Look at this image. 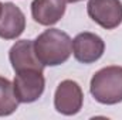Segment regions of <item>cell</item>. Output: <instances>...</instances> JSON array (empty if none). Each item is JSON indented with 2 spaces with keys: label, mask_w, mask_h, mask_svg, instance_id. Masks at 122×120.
<instances>
[{
  "label": "cell",
  "mask_w": 122,
  "mask_h": 120,
  "mask_svg": "<svg viewBox=\"0 0 122 120\" xmlns=\"http://www.w3.org/2000/svg\"><path fill=\"white\" fill-rule=\"evenodd\" d=\"M9 60L14 72H20L26 69H37V71L44 69V65L38 61L36 55L34 42L31 40L16 41L9 51Z\"/></svg>",
  "instance_id": "obj_8"
},
{
  "label": "cell",
  "mask_w": 122,
  "mask_h": 120,
  "mask_svg": "<svg viewBox=\"0 0 122 120\" xmlns=\"http://www.w3.org/2000/svg\"><path fill=\"white\" fill-rule=\"evenodd\" d=\"M13 88L20 103H33L38 100V97H41L46 88V79L43 71L26 69L16 72Z\"/></svg>",
  "instance_id": "obj_3"
},
{
  "label": "cell",
  "mask_w": 122,
  "mask_h": 120,
  "mask_svg": "<svg viewBox=\"0 0 122 120\" xmlns=\"http://www.w3.org/2000/svg\"><path fill=\"white\" fill-rule=\"evenodd\" d=\"M0 9H1V3H0Z\"/></svg>",
  "instance_id": "obj_12"
},
{
  "label": "cell",
  "mask_w": 122,
  "mask_h": 120,
  "mask_svg": "<svg viewBox=\"0 0 122 120\" xmlns=\"http://www.w3.org/2000/svg\"><path fill=\"white\" fill-rule=\"evenodd\" d=\"M19 103L13 83L7 78L0 76V116H10L14 113Z\"/></svg>",
  "instance_id": "obj_10"
},
{
  "label": "cell",
  "mask_w": 122,
  "mask_h": 120,
  "mask_svg": "<svg viewBox=\"0 0 122 120\" xmlns=\"http://www.w3.org/2000/svg\"><path fill=\"white\" fill-rule=\"evenodd\" d=\"M33 42L36 55L44 66H58L72 54V40L58 28L43 31Z\"/></svg>",
  "instance_id": "obj_1"
},
{
  "label": "cell",
  "mask_w": 122,
  "mask_h": 120,
  "mask_svg": "<svg viewBox=\"0 0 122 120\" xmlns=\"http://www.w3.org/2000/svg\"><path fill=\"white\" fill-rule=\"evenodd\" d=\"M94 99L102 105H117L122 102V66H105L94 74L90 83Z\"/></svg>",
  "instance_id": "obj_2"
},
{
  "label": "cell",
  "mask_w": 122,
  "mask_h": 120,
  "mask_svg": "<svg viewBox=\"0 0 122 120\" xmlns=\"http://www.w3.org/2000/svg\"><path fill=\"white\" fill-rule=\"evenodd\" d=\"M84 103V93L81 86L71 79H65L58 83L54 93V107L64 116L77 115Z\"/></svg>",
  "instance_id": "obj_4"
},
{
  "label": "cell",
  "mask_w": 122,
  "mask_h": 120,
  "mask_svg": "<svg viewBox=\"0 0 122 120\" xmlns=\"http://www.w3.org/2000/svg\"><path fill=\"white\" fill-rule=\"evenodd\" d=\"M105 51L104 40L94 32H80L72 40V54L75 60L82 64H92L98 61Z\"/></svg>",
  "instance_id": "obj_6"
},
{
  "label": "cell",
  "mask_w": 122,
  "mask_h": 120,
  "mask_svg": "<svg viewBox=\"0 0 122 120\" xmlns=\"http://www.w3.org/2000/svg\"><path fill=\"white\" fill-rule=\"evenodd\" d=\"M88 16L105 30H114L122 23L121 0H88Z\"/></svg>",
  "instance_id": "obj_5"
},
{
  "label": "cell",
  "mask_w": 122,
  "mask_h": 120,
  "mask_svg": "<svg viewBox=\"0 0 122 120\" xmlns=\"http://www.w3.org/2000/svg\"><path fill=\"white\" fill-rule=\"evenodd\" d=\"M78 1H82V0H65V3H78Z\"/></svg>",
  "instance_id": "obj_11"
},
{
  "label": "cell",
  "mask_w": 122,
  "mask_h": 120,
  "mask_svg": "<svg viewBox=\"0 0 122 120\" xmlns=\"http://www.w3.org/2000/svg\"><path fill=\"white\" fill-rule=\"evenodd\" d=\"M65 13V0H33L31 16L40 26H54Z\"/></svg>",
  "instance_id": "obj_9"
},
{
  "label": "cell",
  "mask_w": 122,
  "mask_h": 120,
  "mask_svg": "<svg viewBox=\"0 0 122 120\" xmlns=\"http://www.w3.org/2000/svg\"><path fill=\"white\" fill-rule=\"evenodd\" d=\"M26 30L24 13L13 3H1L0 9V38L16 40Z\"/></svg>",
  "instance_id": "obj_7"
}]
</instances>
